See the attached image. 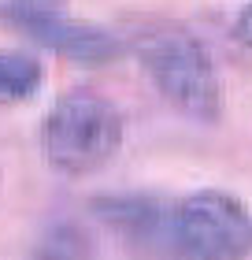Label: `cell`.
Masks as SVG:
<instances>
[{
	"instance_id": "cell-6",
	"label": "cell",
	"mask_w": 252,
	"mask_h": 260,
	"mask_svg": "<svg viewBox=\"0 0 252 260\" xmlns=\"http://www.w3.org/2000/svg\"><path fill=\"white\" fill-rule=\"evenodd\" d=\"M45 82V67L38 56L19 52V49H0V101L15 104L30 101Z\"/></svg>"
},
{
	"instance_id": "cell-5",
	"label": "cell",
	"mask_w": 252,
	"mask_h": 260,
	"mask_svg": "<svg viewBox=\"0 0 252 260\" xmlns=\"http://www.w3.org/2000/svg\"><path fill=\"white\" fill-rule=\"evenodd\" d=\"M93 212L141 249H174V205L156 197H97Z\"/></svg>"
},
{
	"instance_id": "cell-4",
	"label": "cell",
	"mask_w": 252,
	"mask_h": 260,
	"mask_svg": "<svg viewBox=\"0 0 252 260\" xmlns=\"http://www.w3.org/2000/svg\"><path fill=\"white\" fill-rule=\"evenodd\" d=\"M0 19L22 38L38 41L41 49H52L75 63H115L123 52H130V41L119 38L115 30L100 26L89 19L67 15L59 4H26V0H8L0 4Z\"/></svg>"
},
{
	"instance_id": "cell-3",
	"label": "cell",
	"mask_w": 252,
	"mask_h": 260,
	"mask_svg": "<svg viewBox=\"0 0 252 260\" xmlns=\"http://www.w3.org/2000/svg\"><path fill=\"white\" fill-rule=\"evenodd\" d=\"M174 253L186 260H248L252 212L226 190H197L174 205Z\"/></svg>"
},
{
	"instance_id": "cell-2",
	"label": "cell",
	"mask_w": 252,
	"mask_h": 260,
	"mask_svg": "<svg viewBox=\"0 0 252 260\" xmlns=\"http://www.w3.org/2000/svg\"><path fill=\"white\" fill-rule=\"evenodd\" d=\"M123 145V112L97 89L63 93L41 119L45 164L63 179H86L107 168Z\"/></svg>"
},
{
	"instance_id": "cell-1",
	"label": "cell",
	"mask_w": 252,
	"mask_h": 260,
	"mask_svg": "<svg viewBox=\"0 0 252 260\" xmlns=\"http://www.w3.org/2000/svg\"><path fill=\"white\" fill-rule=\"evenodd\" d=\"M130 52L141 60L156 93L193 123H219L226 112L223 75L215 67L208 45L189 26L178 22H149L137 26Z\"/></svg>"
},
{
	"instance_id": "cell-9",
	"label": "cell",
	"mask_w": 252,
	"mask_h": 260,
	"mask_svg": "<svg viewBox=\"0 0 252 260\" xmlns=\"http://www.w3.org/2000/svg\"><path fill=\"white\" fill-rule=\"evenodd\" d=\"M26 4H59V0H26Z\"/></svg>"
},
{
	"instance_id": "cell-8",
	"label": "cell",
	"mask_w": 252,
	"mask_h": 260,
	"mask_svg": "<svg viewBox=\"0 0 252 260\" xmlns=\"http://www.w3.org/2000/svg\"><path fill=\"white\" fill-rule=\"evenodd\" d=\"M230 34H234V41L241 45V49H252V4H245L241 11H237Z\"/></svg>"
},
{
	"instance_id": "cell-7",
	"label": "cell",
	"mask_w": 252,
	"mask_h": 260,
	"mask_svg": "<svg viewBox=\"0 0 252 260\" xmlns=\"http://www.w3.org/2000/svg\"><path fill=\"white\" fill-rule=\"evenodd\" d=\"M33 260H89V238L75 223H56L52 231L41 234Z\"/></svg>"
}]
</instances>
